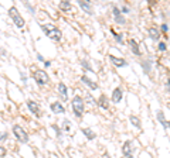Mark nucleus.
I'll list each match as a JSON object with an SVG mask.
<instances>
[{"mask_svg": "<svg viewBox=\"0 0 170 158\" xmlns=\"http://www.w3.org/2000/svg\"><path fill=\"white\" fill-rule=\"evenodd\" d=\"M81 81H82V82L85 83V85H88V86H89V88L92 89V90H95V89H98V83L97 82H94V81H91V79H89V78H88V76H82V78H81Z\"/></svg>", "mask_w": 170, "mask_h": 158, "instance_id": "4468645a", "label": "nucleus"}, {"mask_svg": "<svg viewBox=\"0 0 170 158\" xmlns=\"http://www.w3.org/2000/svg\"><path fill=\"white\" fill-rule=\"evenodd\" d=\"M58 95L62 97V102H65L67 99H68V96H67V86H65V83H58Z\"/></svg>", "mask_w": 170, "mask_h": 158, "instance_id": "f8f14e48", "label": "nucleus"}, {"mask_svg": "<svg viewBox=\"0 0 170 158\" xmlns=\"http://www.w3.org/2000/svg\"><path fill=\"white\" fill-rule=\"evenodd\" d=\"M41 28H43V31L46 32L47 37L51 38L52 41H60L62 38V32L60 31V28H57L54 24H43Z\"/></svg>", "mask_w": 170, "mask_h": 158, "instance_id": "f257e3e1", "label": "nucleus"}, {"mask_svg": "<svg viewBox=\"0 0 170 158\" xmlns=\"http://www.w3.org/2000/svg\"><path fill=\"white\" fill-rule=\"evenodd\" d=\"M82 66H84V68H86V71H92L91 66H89V63L86 62V61H82Z\"/></svg>", "mask_w": 170, "mask_h": 158, "instance_id": "cd10ccee", "label": "nucleus"}, {"mask_svg": "<svg viewBox=\"0 0 170 158\" xmlns=\"http://www.w3.org/2000/svg\"><path fill=\"white\" fill-rule=\"evenodd\" d=\"M31 74H33L34 81L39 83L40 86H44L50 82V76L47 75V72L44 69H37L36 66H31Z\"/></svg>", "mask_w": 170, "mask_h": 158, "instance_id": "f03ea898", "label": "nucleus"}, {"mask_svg": "<svg viewBox=\"0 0 170 158\" xmlns=\"http://www.w3.org/2000/svg\"><path fill=\"white\" fill-rule=\"evenodd\" d=\"M149 35H150L152 40L157 41V40L160 38V32H159V30H157L156 27H150V28H149Z\"/></svg>", "mask_w": 170, "mask_h": 158, "instance_id": "a211bd4d", "label": "nucleus"}, {"mask_svg": "<svg viewBox=\"0 0 170 158\" xmlns=\"http://www.w3.org/2000/svg\"><path fill=\"white\" fill-rule=\"evenodd\" d=\"M27 107H28V110H30L33 114H36L37 117L41 116V109H40L39 103H36L34 100H28V102H27Z\"/></svg>", "mask_w": 170, "mask_h": 158, "instance_id": "423d86ee", "label": "nucleus"}, {"mask_svg": "<svg viewBox=\"0 0 170 158\" xmlns=\"http://www.w3.org/2000/svg\"><path fill=\"white\" fill-rule=\"evenodd\" d=\"M97 105H98L101 109H104V110H108V109H109V100H108V97H106L105 95L99 96L98 103H97Z\"/></svg>", "mask_w": 170, "mask_h": 158, "instance_id": "9b49d317", "label": "nucleus"}, {"mask_svg": "<svg viewBox=\"0 0 170 158\" xmlns=\"http://www.w3.org/2000/svg\"><path fill=\"white\" fill-rule=\"evenodd\" d=\"M160 28H162V31H167V30H169V27H167V24H162V27H160Z\"/></svg>", "mask_w": 170, "mask_h": 158, "instance_id": "c756f323", "label": "nucleus"}, {"mask_svg": "<svg viewBox=\"0 0 170 158\" xmlns=\"http://www.w3.org/2000/svg\"><path fill=\"white\" fill-rule=\"evenodd\" d=\"M112 12H113V17H115V21H116L118 24L124 25L125 23H126V19H125L124 16H122V13H121V10H119L118 7H113V9H112Z\"/></svg>", "mask_w": 170, "mask_h": 158, "instance_id": "6e6552de", "label": "nucleus"}, {"mask_svg": "<svg viewBox=\"0 0 170 158\" xmlns=\"http://www.w3.org/2000/svg\"><path fill=\"white\" fill-rule=\"evenodd\" d=\"M58 7H60V10H62V12H70L72 9V4L70 1H61L58 4Z\"/></svg>", "mask_w": 170, "mask_h": 158, "instance_id": "412c9836", "label": "nucleus"}, {"mask_svg": "<svg viewBox=\"0 0 170 158\" xmlns=\"http://www.w3.org/2000/svg\"><path fill=\"white\" fill-rule=\"evenodd\" d=\"M79 6H81V9L84 12H86L88 14H92V6L89 1H79Z\"/></svg>", "mask_w": 170, "mask_h": 158, "instance_id": "6ab92c4d", "label": "nucleus"}, {"mask_svg": "<svg viewBox=\"0 0 170 158\" xmlns=\"http://www.w3.org/2000/svg\"><path fill=\"white\" fill-rule=\"evenodd\" d=\"M7 139V133L6 134H1V137H0V140H6Z\"/></svg>", "mask_w": 170, "mask_h": 158, "instance_id": "2f4dec72", "label": "nucleus"}, {"mask_svg": "<svg viewBox=\"0 0 170 158\" xmlns=\"http://www.w3.org/2000/svg\"><path fill=\"white\" fill-rule=\"evenodd\" d=\"M122 152H124L125 158H132L133 157V148H132L131 141H125L124 143V146H122Z\"/></svg>", "mask_w": 170, "mask_h": 158, "instance_id": "0eeeda50", "label": "nucleus"}, {"mask_svg": "<svg viewBox=\"0 0 170 158\" xmlns=\"http://www.w3.org/2000/svg\"><path fill=\"white\" fill-rule=\"evenodd\" d=\"M129 120H131V123L136 127V128H140V127H142V121H140V119H139L137 116H135V114H131Z\"/></svg>", "mask_w": 170, "mask_h": 158, "instance_id": "aec40b11", "label": "nucleus"}, {"mask_svg": "<svg viewBox=\"0 0 170 158\" xmlns=\"http://www.w3.org/2000/svg\"><path fill=\"white\" fill-rule=\"evenodd\" d=\"M164 88H166V90L170 93V79H167V82H166V85H164Z\"/></svg>", "mask_w": 170, "mask_h": 158, "instance_id": "c85d7f7f", "label": "nucleus"}, {"mask_svg": "<svg viewBox=\"0 0 170 158\" xmlns=\"http://www.w3.org/2000/svg\"><path fill=\"white\" fill-rule=\"evenodd\" d=\"M64 130H65V131H70V121L68 120H64Z\"/></svg>", "mask_w": 170, "mask_h": 158, "instance_id": "bb28decb", "label": "nucleus"}, {"mask_svg": "<svg viewBox=\"0 0 170 158\" xmlns=\"http://www.w3.org/2000/svg\"><path fill=\"white\" fill-rule=\"evenodd\" d=\"M122 97H124V90H122V88H115V90L112 92V102H113V103H119V102L122 100Z\"/></svg>", "mask_w": 170, "mask_h": 158, "instance_id": "1a4fd4ad", "label": "nucleus"}, {"mask_svg": "<svg viewBox=\"0 0 170 158\" xmlns=\"http://www.w3.org/2000/svg\"><path fill=\"white\" fill-rule=\"evenodd\" d=\"M85 97H86V100H88V103H89L91 106H94V105H97V103H98V102L95 100V99H94V97H92L89 93H86V95H85Z\"/></svg>", "mask_w": 170, "mask_h": 158, "instance_id": "5701e85b", "label": "nucleus"}, {"mask_svg": "<svg viewBox=\"0 0 170 158\" xmlns=\"http://www.w3.org/2000/svg\"><path fill=\"white\" fill-rule=\"evenodd\" d=\"M122 12H124V13H128V12H129V9H128V6H124V7H122Z\"/></svg>", "mask_w": 170, "mask_h": 158, "instance_id": "7c9ffc66", "label": "nucleus"}, {"mask_svg": "<svg viewBox=\"0 0 170 158\" xmlns=\"http://www.w3.org/2000/svg\"><path fill=\"white\" fill-rule=\"evenodd\" d=\"M81 131L84 133V136H85V137H86L88 140H94L95 137H97V134L94 133V131H92V130L89 128V127H84V128H82Z\"/></svg>", "mask_w": 170, "mask_h": 158, "instance_id": "f3484780", "label": "nucleus"}, {"mask_svg": "<svg viewBox=\"0 0 170 158\" xmlns=\"http://www.w3.org/2000/svg\"><path fill=\"white\" fill-rule=\"evenodd\" d=\"M13 134L17 141H20V143H28V134L26 133V130L21 126H19V124L13 126Z\"/></svg>", "mask_w": 170, "mask_h": 158, "instance_id": "39448f33", "label": "nucleus"}, {"mask_svg": "<svg viewBox=\"0 0 170 158\" xmlns=\"http://www.w3.org/2000/svg\"><path fill=\"white\" fill-rule=\"evenodd\" d=\"M166 48H167V45H166V43H159V51H166Z\"/></svg>", "mask_w": 170, "mask_h": 158, "instance_id": "393cba45", "label": "nucleus"}, {"mask_svg": "<svg viewBox=\"0 0 170 158\" xmlns=\"http://www.w3.org/2000/svg\"><path fill=\"white\" fill-rule=\"evenodd\" d=\"M142 66H143V69H145V72H146V74H149V72H150V69H152L150 61H147V59L142 61Z\"/></svg>", "mask_w": 170, "mask_h": 158, "instance_id": "4be33fe9", "label": "nucleus"}, {"mask_svg": "<svg viewBox=\"0 0 170 158\" xmlns=\"http://www.w3.org/2000/svg\"><path fill=\"white\" fill-rule=\"evenodd\" d=\"M129 47H131L132 52L135 54V55H140V50H139V44H137L136 41L133 40V38H131L129 40Z\"/></svg>", "mask_w": 170, "mask_h": 158, "instance_id": "2eb2a0df", "label": "nucleus"}, {"mask_svg": "<svg viewBox=\"0 0 170 158\" xmlns=\"http://www.w3.org/2000/svg\"><path fill=\"white\" fill-rule=\"evenodd\" d=\"M109 59H111V62L113 63V65H116V66H125V65L128 63L124 58H118V57H113V55H109Z\"/></svg>", "mask_w": 170, "mask_h": 158, "instance_id": "ddd939ff", "label": "nucleus"}, {"mask_svg": "<svg viewBox=\"0 0 170 158\" xmlns=\"http://www.w3.org/2000/svg\"><path fill=\"white\" fill-rule=\"evenodd\" d=\"M71 105H72L74 114H75L78 119H81V117H82V114H84V109H85L84 99H82L79 95L74 96V99H72V102H71Z\"/></svg>", "mask_w": 170, "mask_h": 158, "instance_id": "7ed1b4c3", "label": "nucleus"}, {"mask_svg": "<svg viewBox=\"0 0 170 158\" xmlns=\"http://www.w3.org/2000/svg\"><path fill=\"white\" fill-rule=\"evenodd\" d=\"M4 155H6V148H4V147H1V146H0V158H3V157H4Z\"/></svg>", "mask_w": 170, "mask_h": 158, "instance_id": "a878e982", "label": "nucleus"}, {"mask_svg": "<svg viewBox=\"0 0 170 158\" xmlns=\"http://www.w3.org/2000/svg\"><path fill=\"white\" fill-rule=\"evenodd\" d=\"M156 116H157V120L160 121V124L164 127V128H167L169 127V121L164 119V114H163V112L162 110H157V113H156Z\"/></svg>", "mask_w": 170, "mask_h": 158, "instance_id": "dca6fc26", "label": "nucleus"}, {"mask_svg": "<svg viewBox=\"0 0 170 158\" xmlns=\"http://www.w3.org/2000/svg\"><path fill=\"white\" fill-rule=\"evenodd\" d=\"M112 32H113V37H115V40H116V41H119V43H122V41H124V40H122V35H121V34H116V32L113 31V30H112Z\"/></svg>", "mask_w": 170, "mask_h": 158, "instance_id": "b1692460", "label": "nucleus"}, {"mask_svg": "<svg viewBox=\"0 0 170 158\" xmlns=\"http://www.w3.org/2000/svg\"><path fill=\"white\" fill-rule=\"evenodd\" d=\"M169 127H170V121H169Z\"/></svg>", "mask_w": 170, "mask_h": 158, "instance_id": "473e14b6", "label": "nucleus"}, {"mask_svg": "<svg viewBox=\"0 0 170 158\" xmlns=\"http://www.w3.org/2000/svg\"><path fill=\"white\" fill-rule=\"evenodd\" d=\"M51 112H54L55 114H64L65 113V107L62 106V103L54 102V103H51Z\"/></svg>", "mask_w": 170, "mask_h": 158, "instance_id": "9d476101", "label": "nucleus"}, {"mask_svg": "<svg viewBox=\"0 0 170 158\" xmlns=\"http://www.w3.org/2000/svg\"><path fill=\"white\" fill-rule=\"evenodd\" d=\"M9 17L14 21V24L17 25L19 28H23L24 27V19L21 17V14L19 13V10H17V7H10L9 9Z\"/></svg>", "mask_w": 170, "mask_h": 158, "instance_id": "20e7f679", "label": "nucleus"}]
</instances>
